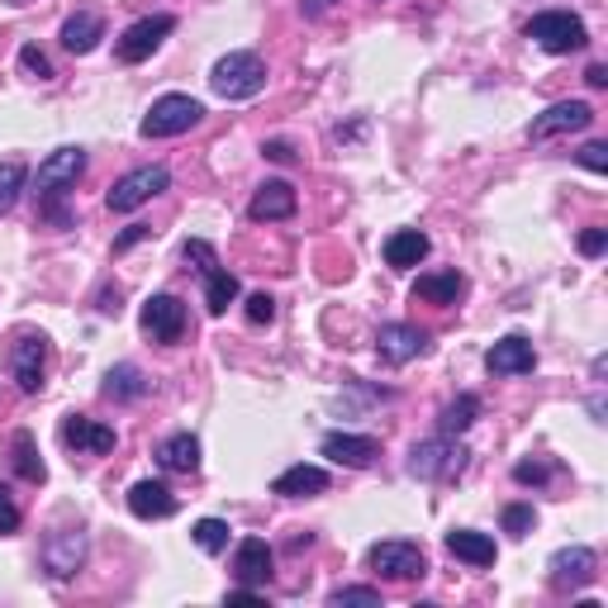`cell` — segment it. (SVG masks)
Wrapping results in <instances>:
<instances>
[{"label":"cell","mask_w":608,"mask_h":608,"mask_svg":"<svg viewBox=\"0 0 608 608\" xmlns=\"http://www.w3.org/2000/svg\"><path fill=\"white\" fill-rule=\"evenodd\" d=\"M100 314H120V295H100Z\"/></svg>","instance_id":"obj_45"},{"label":"cell","mask_w":608,"mask_h":608,"mask_svg":"<svg viewBox=\"0 0 608 608\" xmlns=\"http://www.w3.org/2000/svg\"><path fill=\"white\" fill-rule=\"evenodd\" d=\"M481 419V395H457L451 405L437 413V433H447V437H461L471 423Z\"/></svg>","instance_id":"obj_29"},{"label":"cell","mask_w":608,"mask_h":608,"mask_svg":"<svg viewBox=\"0 0 608 608\" xmlns=\"http://www.w3.org/2000/svg\"><path fill=\"white\" fill-rule=\"evenodd\" d=\"M585 82H590L594 90H604V86H608V67H604V62H594V67L585 72Z\"/></svg>","instance_id":"obj_44"},{"label":"cell","mask_w":608,"mask_h":608,"mask_svg":"<svg viewBox=\"0 0 608 608\" xmlns=\"http://www.w3.org/2000/svg\"><path fill=\"white\" fill-rule=\"evenodd\" d=\"M20 523H24V513H20L15 495H10V485H0V537H15Z\"/></svg>","instance_id":"obj_35"},{"label":"cell","mask_w":608,"mask_h":608,"mask_svg":"<svg viewBox=\"0 0 608 608\" xmlns=\"http://www.w3.org/2000/svg\"><path fill=\"white\" fill-rule=\"evenodd\" d=\"M466 457H471V451H466L457 437L437 433L409 451V475H419V481H451V475L466 471Z\"/></svg>","instance_id":"obj_5"},{"label":"cell","mask_w":608,"mask_h":608,"mask_svg":"<svg viewBox=\"0 0 608 608\" xmlns=\"http://www.w3.org/2000/svg\"><path fill=\"white\" fill-rule=\"evenodd\" d=\"M429 352V333L413 328V323H381L376 333V357L385 367H409Z\"/></svg>","instance_id":"obj_11"},{"label":"cell","mask_w":608,"mask_h":608,"mask_svg":"<svg viewBox=\"0 0 608 608\" xmlns=\"http://www.w3.org/2000/svg\"><path fill=\"white\" fill-rule=\"evenodd\" d=\"M295 186L290 181H266V186H257V196L248 204V214L257 219V224H276V219H290L295 214Z\"/></svg>","instance_id":"obj_19"},{"label":"cell","mask_w":608,"mask_h":608,"mask_svg":"<svg viewBox=\"0 0 608 608\" xmlns=\"http://www.w3.org/2000/svg\"><path fill=\"white\" fill-rule=\"evenodd\" d=\"M461 295H466V276H461V271H429V276L413 281V300L437 305V309L457 305Z\"/></svg>","instance_id":"obj_23"},{"label":"cell","mask_w":608,"mask_h":608,"mask_svg":"<svg viewBox=\"0 0 608 608\" xmlns=\"http://www.w3.org/2000/svg\"><path fill=\"white\" fill-rule=\"evenodd\" d=\"M594 571H599V556H594L590 547H561L547 561V575H551V585L556 590H585L590 580H594Z\"/></svg>","instance_id":"obj_14"},{"label":"cell","mask_w":608,"mask_h":608,"mask_svg":"<svg viewBox=\"0 0 608 608\" xmlns=\"http://www.w3.org/2000/svg\"><path fill=\"white\" fill-rule=\"evenodd\" d=\"M233 300H238V276L224 271V266H214L210 276H204V309H210L214 319H224Z\"/></svg>","instance_id":"obj_30"},{"label":"cell","mask_w":608,"mask_h":608,"mask_svg":"<svg viewBox=\"0 0 608 608\" xmlns=\"http://www.w3.org/2000/svg\"><path fill=\"white\" fill-rule=\"evenodd\" d=\"M323 489H328V471L323 466H305V461L271 481V495H286V499H314Z\"/></svg>","instance_id":"obj_21"},{"label":"cell","mask_w":608,"mask_h":608,"mask_svg":"<svg viewBox=\"0 0 608 608\" xmlns=\"http://www.w3.org/2000/svg\"><path fill=\"white\" fill-rule=\"evenodd\" d=\"M138 319H144V333H148L152 343L172 347V343L186 338V305H181L176 295H152Z\"/></svg>","instance_id":"obj_13"},{"label":"cell","mask_w":608,"mask_h":608,"mask_svg":"<svg viewBox=\"0 0 608 608\" xmlns=\"http://www.w3.org/2000/svg\"><path fill=\"white\" fill-rule=\"evenodd\" d=\"M533 367H537V347L528 343L523 333H509V338H499L485 352V371H489V376H528Z\"/></svg>","instance_id":"obj_16"},{"label":"cell","mask_w":608,"mask_h":608,"mask_svg":"<svg viewBox=\"0 0 608 608\" xmlns=\"http://www.w3.org/2000/svg\"><path fill=\"white\" fill-rule=\"evenodd\" d=\"M262 158L281 162V166H290V162H295V148L286 144V138H271V144H262Z\"/></svg>","instance_id":"obj_43"},{"label":"cell","mask_w":608,"mask_h":608,"mask_svg":"<svg viewBox=\"0 0 608 608\" xmlns=\"http://www.w3.org/2000/svg\"><path fill=\"white\" fill-rule=\"evenodd\" d=\"M528 38L537 48H547V53H580L590 44V29L571 10H542V15L528 20Z\"/></svg>","instance_id":"obj_4"},{"label":"cell","mask_w":608,"mask_h":608,"mask_svg":"<svg viewBox=\"0 0 608 608\" xmlns=\"http://www.w3.org/2000/svg\"><path fill=\"white\" fill-rule=\"evenodd\" d=\"M100 38H106V20H100L96 10H76V15L62 24V48H67V53H76V58H86L90 48L100 44Z\"/></svg>","instance_id":"obj_25"},{"label":"cell","mask_w":608,"mask_h":608,"mask_svg":"<svg viewBox=\"0 0 608 608\" xmlns=\"http://www.w3.org/2000/svg\"><path fill=\"white\" fill-rule=\"evenodd\" d=\"M504 533H509V537H528V533H533V528H537V513H533V504H504Z\"/></svg>","instance_id":"obj_33"},{"label":"cell","mask_w":608,"mask_h":608,"mask_svg":"<svg viewBox=\"0 0 608 608\" xmlns=\"http://www.w3.org/2000/svg\"><path fill=\"white\" fill-rule=\"evenodd\" d=\"M20 190H24V162H0V214L15 210Z\"/></svg>","instance_id":"obj_32"},{"label":"cell","mask_w":608,"mask_h":608,"mask_svg":"<svg viewBox=\"0 0 608 608\" xmlns=\"http://www.w3.org/2000/svg\"><path fill=\"white\" fill-rule=\"evenodd\" d=\"M106 395L120 399V405H134V399L148 395V376L134 367V361H124V367H114L110 376H106Z\"/></svg>","instance_id":"obj_28"},{"label":"cell","mask_w":608,"mask_h":608,"mask_svg":"<svg viewBox=\"0 0 608 608\" xmlns=\"http://www.w3.org/2000/svg\"><path fill=\"white\" fill-rule=\"evenodd\" d=\"M328 604H381V590H371V585H343V590H333V599Z\"/></svg>","instance_id":"obj_38"},{"label":"cell","mask_w":608,"mask_h":608,"mask_svg":"<svg viewBox=\"0 0 608 608\" xmlns=\"http://www.w3.org/2000/svg\"><path fill=\"white\" fill-rule=\"evenodd\" d=\"M86 172V148H58L38 162V176H34V196H38V219H48L53 228H72V210H67V196L76 190V181Z\"/></svg>","instance_id":"obj_1"},{"label":"cell","mask_w":608,"mask_h":608,"mask_svg":"<svg viewBox=\"0 0 608 608\" xmlns=\"http://www.w3.org/2000/svg\"><path fill=\"white\" fill-rule=\"evenodd\" d=\"M144 238H152V228H148V224H128V228L120 233V238H114V252H128L134 243H144Z\"/></svg>","instance_id":"obj_41"},{"label":"cell","mask_w":608,"mask_h":608,"mask_svg":"<svg viewBox=\"0 0 608 608\" xmlns=\"http://www.w3.org/2000/svg\"><path fill=\"white\" fill-rule=\"evenodd\" d=\"M594 124V110L585 100H561V106L542 110L533 124H528V138L533 144H547V138H561V134H580V128Z\"/></svg>","instance_id":"obj_12"},{"label":"cell","mask_w":608,"mask_h":608,"mask_svg":"<svg viewBox=\"0 0 608 608\" xmlns=\"http://www.w3.org/2000/svg\"><path fill=\"white\" fill-rule=\"evenodd\" d=\"M10 466H15V475H20V481H29V485L48 481V466H44V457H38L34 433H24V429L10 437Z\"/></svg>","instance_id":"obj_27"},{"label":"cell","mask_w":608,"mask_h":608,"mask_svg":"<svg viewBox=\"0 0 608 608\" xmlns=\"http://www.w3.org/2000/svg\"><path fill=\"white\" fill-rule=\"evenodd\" d=\"M86 533L82 528H53V533L44 537V551H38V561H44V571L53 580H72L76 571L86 566Z\"/></svg>","instance_id":"obj_8"},{"label":"cell","mask_w":608,"mask_h":608,"mask_svg":"<svg viewBox=\"0 0 608 608\" xmlns=\"http://www.w3.org/2000/svg\"><path fill=\"white\" fill-rule=\"evenodd\" d=\"M166 186H172V172H166V166H138V172H128V176L114 181L106 204L114 214H134V210H144L152 196H162Z\"/></svg>","instance_id":"obj_6"},{"label":"cell","mask_w":608,"mask_h":608,"mask_svg":"<svg viewBox=\"0 0 608 608\" xmlns=\"http://www.w3.org/2000/svg\"><path fill=\"white\" fill-rule=\"evenodd\" d=\"M447 551L457 556L466 566H495V537L485 533H471V528H457V533H447Z\"/></svg>","instance_id":"obj_26"},{"label":"cell","mask_w":608,"mask_h":608,"mask_svg":"<svg viewBox=\"0 0 608 608\" xmlns=\"http://www.w3.org/2000/svg\"><path fill=\"white\" fill-rule=\"evenodd\" d=\"M128 513H134V519H144V523L172 519V513H176V495L162 481H138L134 489H128Z\"/></svg>","instance_id":"obj_20"},{"label":"cell","mask_w":608,"mask_h":608,"mask_svg":"<svg viewBox=\"0 0 608 608\" xmlns=\"http://www.w3.org/2000/svg\"><path fill=\"white\" fill-rule=\"evenodd\" d=\"M608 248V233L604 228H585V233H580V252H585V257H599Z\"/></svg>","instance_id":"obj_42"},{"label":"cell","mask_w":608,"mask_h":608,"mask_svg":"<svg viewBox=\"0 0 608 608\" xmlns=\"http://www.w3.org/2000/svg\"><path fill=\"white\" fill-rule=\"evenodd\" d=\"M204 120V106L196 96H158L152 100V110L144 114V124H138V134L144 138H181V134H190Z\"/></svg>","instance_id":"obj_3"},{"label":"cell","mask_w":608,"mask_h":608,"mask_svg":"<svg viewBox=\"0 0 608 608\" xmlns=\"http://www.w3.org/2000/svg\"><path fill=\"white\" fill-rule=\"evenodd\" d=\"M48 338L44 333H20L15 343H10V376L24 395H38L44 390V376H48Z\"/></svg>","instance_id":"obj_7"},{"label":"cell","mask_w":608,"mask_h":608,"mask_svg":"<svg viewBox=\"0 0 608 608\" xmlns=\"http://www.w3.org/2000/svg\"><path fill=\"white\" fill-rule=\"evenodd\" d=\"M158 466L172 475H196L200 471V437L196 433H172L158 447Z\"/></svg>","instance_id":"obj_24"},{"label":"cell","mask_w":608,"mask_h":608,"mask_svg":"<svg viewBox=\"0 0 608 608\" xmlns=\"http://www.w3.org/2000/svg\"><path fill=\"white\" fill-rule=\"evenodd\" d=\"M62 443H67L76 457H106V451H114V429H106V423L86 419V413H67L62 419Z\"/></svg>","instance_id":"obj_17"},{"label":"cell","mask_w":608,"mask_h":608,"mask_svg":"<svg viewBox=\"0 0 608 608\" xmlns=\"http://www.w3.org/2000/svg\"><path fill=\"white\" fill-rule=\"evenodd\" d=\"M367 561H371V571H376L381 580H423L429 575V556L413 547V542H399V537L376 542Z\"/></svg>","instance_id":"obj_9"},{"label":"cell","mask_w":608,"mask_h":608,"mask_svg":"<svg viewBox=\"0 0 608 608\" xmlns=\"http://www.w3.org/2000/svg\"><path fill=\"white\" fill-rule=\"evenodd\" d=\"M429 233H419V228H399V233H390V238H385V266L390 271H413L423 262V257H429Z\"/></svg>","instance_id":"obj_22"},{"label":"cell","mask_w":608,"mask_h":608,"mask_svg":"<svg viewBox=\"0 0 608 608\" xmlns=\"http://www.w3.org/2000/svg\"><path fill=\"white\" fill-rule=\"evenodd\" d=\"M271 566H276V551L266 547V537H243L238 551H233V580L252 590L271 585Z\"/></svg>","instance_id":"obj_15"},{"label":"cell","mask_w":608,"mask_h":608,"mask_svg":"<svg viewBox=\"0 0 608 608\" xmlns=\"http://www.w3.org/2000/svg\"><path fill=\"white\" fill-rule=\"evenodd\" d=\"M323 457L338 466H352V471H367L381 457V443L371 433H328L323 437Z\"/></svg>","instance_id":"obj_18"},{"label":"cell","mask_w":608,"mask_h":608,"mask_svg":"<svg viewBox=\"0 0 608 608\" xmlns=\"http://www.w3.org/2000/svg\"><path fill=\"white\" fill-rule=\"evenodd\" d=\"M551 475H556L551 461H519V466H513V481H519V485H547Z\"/></svg>","instance_id":"obj_37"},{"label":"cell","mask_w":608,"mask_h":608,"mask_svg":"<svg viewBox=\"0 0 608 608\" xmlns=\"http://www.w3.org/2000/svg\"><path fill=\"white\" fill-rule=\"evenodd\" d=\"M575 158H580V166H585V172H599V176L608 172V144H585Z\"/></svg>","instance_id":"obj_39"},{"label":"cell","mask_w":608,"mask_h":608,"mask_svg":"<svg viewBox=\"0 0 608 608\" xmlns=\"http://www.w3.org/2000/svg\"><path fill=\"white\" fill-rule=\"evenodd\" d=\"M190 537H196V547H200V551L219 556V551H228V537H233V528H228L224 519H200L196 528H190Z\"/></svg>","instance_id":"obj_31"},{"label":"cell","mask_w":608,"mask_h":608,"mask_svg":"<svg viewBox=\"0 0 608 608\" xmlns=\"http://www.w3.org/2000/svg\"><path fill=\"white\" fill-rule=\"evenodd\" d=\"M172 29H176V15H148V20L128 24V29L120 34V44H114V58L128 62V67H134V62H148Z\"/></svg>","instance_id":"obj_10"},{"label":"cell","mask_w":608,"mask_h":608,"mask_svg":"<svg viewBox=\"0 0 608 608\" xmlns=\"http://www.w3.org/2000/svg\"><path fill=\"white\" fill-rule=\"evenodd\" d=\"M210 86H214V96H224V100H252L266 90V62L257 53H228L214 62Z\"/></svg>","instance_id":"obj_2"},{"label":"cell","mask_w":608,"mask_h":608,"mask_svg":"<svg viewBox=\"0 0 608 608\" xmlns=\"http://www.w3.org/2000/svg\"><path fill=\"white\" fill-rule=\"evenodd\" d=\"M271 319H276V300L266 290L248 295V323H271Z\"/></svg>","instance_id":"obj_40"},{"label":"cell","mask_w":608,"mask_h":608,"mask_svg":"<svg viewBox=\"0 0 608 608\" xmlns=\"http://www.w3.org/2000/svg\"><path fill=\"white\" fill-rule=\"evenodd\" d=\"M20 67L34 76V82H48V76H53V62L44 58V48H34V44H24L20 48Z\"/></svg>","instance_id":"obj_36"},{"label":"cell","mask_w":608,"mask_h":608,"mask_svg":"<svg viewBox=\"0 0 608 608\" xmlns=\"http://www.w3.org/2000/svg\"><path fill=\"white\" fill-rule=\"evenodd\" d=\"M181 257H186V262H196L200 276H210V271L219 266V252H214L204 238H186V248H181Z\"/></svg>","instance_id":"obj_34"}]
</instances>
